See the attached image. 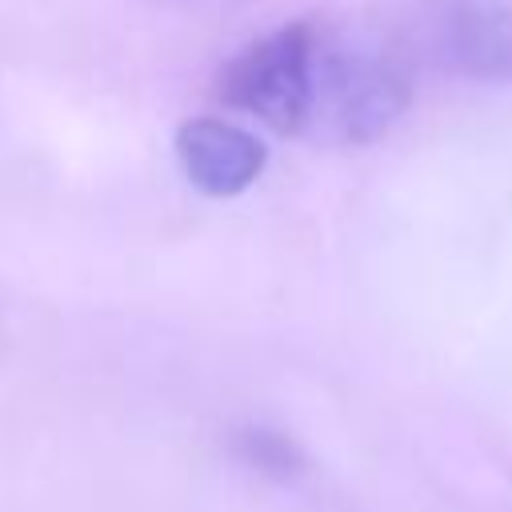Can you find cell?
Masks as SVG:
<instances>
[{
    "mask_svg": "<svg viewBox=\"0 0 512 512\" xmlns=\"http://www.w3.org/2000/svg\"><path fill=\"white\" fill-rule=\"evenodd\" d=\"M176 160L188 184L212 200L240 196L252 188L264 172L268 148L260 136H252L240 124H228L220 116H192L176 128Z\"/></svg>",
    "mask_w": 512,
    "mask_h": 512,
    "instance_id": "obj_4",
    "label": "cell"
},
{
    "mask_svg": "<svg viewBox=\"0 0 512 512\" xmlns=\"http://www.w3.org/2000/svg\"><path fill=\"white\" fill-rule=\"evenodd\" d=\"M424 40L432 56L480 80H512V4L508 0H428Z\"/></svg>",
    "mask_w": 512,
    "mask_h": 512,
    "instance_id": "obj_3",
    "label": "cell"
},
{
    "mask_svg": "<svg viewBox=\"0 0 512 512\" xmlns=\"http://www.w3.org/2000/svg\"><path fill=\"white\" fill-rule=\"evenodd\" d=\"M232 452L248 468H256L260 476H272V480H296L308 468L304 448L288 432L268 428V424H244V428H236L232 432Z\"/></svg>",
    "mask_w": 512,
    "mask_h": 512,
    "instance_id": "obj_5",
    "label": "cell"
},
{
    "mask_svg": "<svg viewBox=\"0 0 512 512\" xmlns=\"http://www.w3.org/2000/svg\"><path fill=\"white\" fill-rule=\"evenodd\" d=\"M412 100V72L388 44L320 32L304 136L324 144H368L384 136Z\"/></svg>",
    "mask_w": 512,
    "mask_h": 512,
    "instance_id": "obj_1",
    "label": "cell"
},
{
    "mask_svg": "<svg viewBox=\"0 0 512 512\" xmlns=\"http://www.w3.org/2000/svg\"><path fill=\"white\" fill-rule=\"evenodd\" d=\"M312 52L316 24L292 20L248 48H240L216 80V92L228 108H240L268 124L280 136H304L308 92H312Z\"/></svg>",
    "mask_w": 512,
    "mask_h": 512,
    "instance_id": "obj_2",
    "label": "cell"
}]
</instances>
